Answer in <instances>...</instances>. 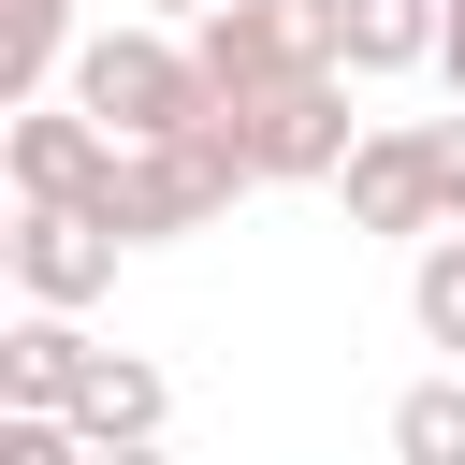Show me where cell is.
<instances>
[{"mask_svg":"<svg viewBox=\"0 0 465 465\" xmlns=\"http://www.w3.org/2000/svg\"><path fill=\"white\" fill-rule=\"evenodd\" d=\"M87 363H102V349H87V320H73V305H29V320L0 334V407H73V392H87Z\"/></svg>","mask_w":465,"mask_h":465,"instance_id":"52a82bcc","label":"cell"},{"mask_svg":"<svg viewBox=\"0 0 465 465\" xmlns=\"http://www.w3.org/2000/svg\"><path fill=\"white\" fill-rule=\"evenodd\" d=\"M102 436L73 421V407H0V465H87Z\"/></svg>","mask_w":465,"mask_h":465,"instance_id":"4fadbf2b","label":"cell"},{"mask_svg":"<svg viewBox=\"0 0 465 465\" xmlns=\"http://www.w3.org/2000/svg\"><path fill=\"white\" fill-rule=\"evenodd\" d=\"M145 15H160V29H203V15H218V0H145Z\"/></svg>","mask_w":465,"mask_h":465,"instance_id":"e0dca14e","label":"cell"},{"mask_svg":"<svg viewBox=\"0 0 465 465\" xmlns=\"http://www.w3.org/2000/svg\"><path fill=\"white\" fill-rule=\"evenodd\" d=\"M450 0H349V73H421Z\"/></svg>","mask_w":465,"mask_h":465,"instance_id":"30bf717a","label":"cell"},{"mask_svg":"<svg viewBox=\"0 0 465 465\" xmlns=\"http://www.w3.org/2000/svg\"><path fill=\"white\" fill-rule=\"evenodd\" d=\"M73 421H87L102 450H116V436H160V421H174V392H160V363L102 349V363H87V392H73Z\"/></svg>","mask_w":465,"mask_h":465,"instance_id":"9c48e42d","label":"cell"},{"mask_svg":"<svg viewBox=\"0 0 465 465\" xmlns=\"http://www.w3.org/2000/svg\"><path fill=\"white\" fill-rule=\"evenodd\" d=\"M87 465H174V450H160V436H116V450H87Z\"/></svg>","mask_w":465,"mask_h":465,"instance_id":"2e32d148","label":"cell"},{"mask_svg":"<svg viewBox=\"0 0 465 465\" xmlns=\"http://www.w3.org/2000/svg\"><path fill=\"white\" fill-rule=\"evenodd\" d=\"M189 44L218 73V102H262L291 73H349V0H218Z\"/></svg>","mask_w":465,"mask_h":465,"instance_id":"7a4b0ae2","label":"cell"},{"mask_svg":"<svg viewBox=\"0 0 465 465\" xmlns=\"http://www.w3.org/2000/svg\"><path fill=\"white\" fill-rule=\"evenodd\" d=\"M73 44H87L73 0H0V116L15 102H58L73 87Z\"/></svg>","mask_w":465,"mask_h":465,"instance_id":"ba28073f","label":"cell"},{"mask_svg":"<svg viewBox=\"0 0 465 465\" xmlns=\"http://www.w3.org/2000/svg\"><path fill=\"white\" fill-rule=\"evenodd\" d=\"M73 102H87L116 145H174V131L218 116V73H203V44H174V29H87V44H73Z\"/></svg>","mask_w":465,"mask_h":465,"instance_id":"6da1fadb","label":"cell"},{"mask_svg":"<svg viewBox=\"0 0 465 465\" xmlns=\"http://www.w3.org/2000/svg\"><path fill=\"white\" fill-rule=\"evenodd\" d=\"M0 174H15V203H87L102 174H116V131L58 87V102H15L0 116Z\"/></svg>","mask_w":465,"mask_h":465,"instance_id":"277c9868","label":"cell"},{"mask_svg":"<svg viewBox=\"0 0 465 465\" xmlns=\"http://www.w3.org/2000/svg\"><path fill=\"white\" fill-rule=\"evenodd\" d=\"M232 131H247V160H262V174H349V145H363L349 73H291V87L232 102Z\"/></svg>","mask_w":465,"mask_h":465,"instance_id":"3957f363","label":"cell"},{"mask_svg":"<svg viewBox=\"0 0 465 465\" xmlns=\"http://www.w3.org/2000/svg\"><path fill=\"white\" fill-rule=\"evenodd\" d=\"M436 73H450V102H465V0H450V29H436Z\"/></svg>","mask_w":465,"mask_h":465,"instance_id":"9a60e30c","label":"cell"},{"mask_svg":"<svg viewBox=\"0 0 465 465\" xmlns=\"http://www.w3.org/2000/svg\"><path fill=\"white\" fill-rule=\"evenodd\" d=\"M0 262H15L29 305H102V291H116V232H102L87 203H15Z\"/></svg>","mask_w":465,"mask_h":465,"instance_id":"8992f818","label":"cell"},{"mask_svg":"<svg viewBox=\"0 0 465 465\" xmlns=\"http://www.w3.org/2000/svg\"><path fill=\"white\" fill-rule=\"evenodd\" d=\"M334 189H349V232H392V247H436V232H450V203H436V145H421V116H407V131H363Z\"/></svg>","mask_w":465,"mask_h":465,"instance_id":"5b68a950","label":"cell"},{"mask_svg":"<svg viewBox=\"0 0 465 465\" xmlns=\"http://www.w3.org/2000/svg\"><path fill=\"white\" fill-rule=\"evenodd\" d=\"M421 145H436V203H450V232H465V102L421 116Z\"/></svg>","mask_w":465,"mask_h":465,"instance_id":"5bb4252c","label":"cell"},{"mask_svg":"<svg viewBox=\"0 0 465 465\" xmlns=\"http://www.w3.org/2000/svg\"><path fill=\"white\" fill-rule=\"evenodd\" d=\"M407 320H421V349L465 363V232H436V247L407 262Z\"/></svg>","mask_w":465,"mask_h":465,"instance_id":"7c38bea8","label":"cell"},{"mask_svg":"<svg viewBox=\"0 0 465 465\" xmlns=\"http://www.w3.org/2000/svg\"><path fill=\"white\" fill-rule=\"evenodd\" d=\"M392 465H465V378H407L392 392Z\"/></svg>","mask_w":465,"mask_h":465,"instance_id":"8fae6325","label":"cell"}]
</instances>
